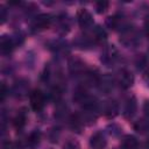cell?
I'll use <instances>...</instances> for the list:
<instances>
[{"label":"cell","mask_w":149,"mask_h":149,"mask_svg":"<svg viewBox=\"0 0 149 149\" xmlns=\"http://www.w3.org/2000/svg\"><path fill=\"white\" fill-rule=\"evenodd\" d=\"M137 111V102H136V99L135 97H130L127 99L126 101V105H125V108H123V115L128 119L133 118L135 115Z\"/></svg>","instance_id":"9"},{"label":"cell","mask_w":149,"mask_h":149,"mask_svg":"<svg viewBox=\"0 0 149 149\" xmlns=\"http://www.w3.org/2000/svg\"><path fill=\"white\" fill-rule=\"evenodd\" d=\"M26 121H27V113H26L24 109H20L16 113V115H15V118L13 120V125H14V127L16 129H21V128L24 127Z\"/></svg>","instance_id":"14"},{"label":"cell","mask_w":149,"mask_h":149,"mask_svg":"<svg viewBox=\"0 0 149 149\" xmlns=\"http://www.w3.org/2000/svg\"><path fill=\"white\" fill-rule=\"evenodd\" d=\"M143 112L147 116H149V100H146V102L143 104Z\"/></svg>","instance_id":"22"},{"label":"cell","mask_w":149,"mask_h":149,"mask_svg":"<svg viewBox=\"0 0 149 149\" xmlns=\"http://www.w3.org/2000/svg\"><path fill=\"white\" fill-rule=\"evenodd\" d=\"M5 97H6V86L2 83V85H1V100H3Z\"/></svg>","instance_id":"23"},{"label":"cell","mask_w":149,"mask_h":149,"mask_svg":"<svg viewBox=\"0 0 149 149\" xmlns=\"http://www.w3.org/2000/svg\"><path fill=\"white\" fill-rule=\"evenodd\" d=\"M109 3L107 1H98L95 2V10L97 13H104L107 8H108Z\"/></svg>","instance_id":"20"},{"label":"cell","mask_w":149,"mask_h":149,"mask_svg":"<svg viewBox=\"0 0 149 149\" xmlns=\"http://www.w3.org/2000/svg\"><path fill=\"white\" fill-rule=\"evenodd\" d=\"M41 142V133L38 130H34L29 134L28 139H27V146L30 149H35L36 147H38Z\"/></svg>","instance_id":"15"},{"label":"cell","mask_w":149,"mask_h":149,"mask_svg":"<svg viewBox=\"0 0 149 149\" xmlns=\"http://www.w3.org/2000/svg\"><path fill=\"white\" fill-rule=\"evenodd\" d=\"M98 87L100 88V91L102 92H109L113 88V79L109 76H104V77H99L98 80Z\"/></svg>","instance_id":"12"},{"label":"cell","mask_w":149,"mask_h":149,"mask_svg":"<svg viewBox=\"0 0 149 149\" xmlns=\"http://www.w3.org/2000/svg\"><path fill=\"white\" fill-rule=\"evenodd\" d=\"M134 129L140 134H148L149 133V120L148 119H140L134 123Z\"/></svg>","instance_id":"17"},{"label":"cell","mask_w":149,"mask_h":149,"mask_svg":"<svg viewBox=\"0 0 149 149\" xmlns=\"http://www.w3.org/2000/svg\"><path fill=\"white\" fill-rule=\"evenodd\" d=\"M143 80H144V83L147 84V86H149V70L143 74Z\"/></svg>","instance_id":"24"},{"label":"cell","mask_w":149,"mask_h":149,"mask_svg":"<svg viewBox=\"0 0 149 149\" xmlns=\"http://www.w3.org/2000/svg\"><path fill=\"white\" fill-rule=\"evenodd\" d=\"M119 112V105L114 100H107L102 104V113L107 118H114Z\"/></svg>","instance_id":"8"},{"label":"cell","mask_w":149,"mask_h":149,"mask_svg":"<svg viewBox=\"0 0 149 149\" xmlns=\"http://www.w3.org/2000/svg\"><path fill=\"white\" fill-rule=\"evenodd\" d=\"M116 59H118V50L114 48V45H109L108 48H106L101 54V58H100V61L106 66H111Z\"/></svg>","instance_id":"6"},{"label":"cell","mask_w":149,"mask_h":149,"mask_svg":"<svg viewBox=\"0 0 149 149\" xmlns=\"http://www.w3.org/2000/svg\"><path fill=\"white\" fill-rule=\"evenodd\" d=\"M69 70L73 74H79L85 72V64L79 58H71L69 61Z\"/></svg>","instance_id":"10"},{"label":"cell","mask_w":149,"mask_h":149,"mask_svg":"<svg viewBox=\"0 0 149 149\" xmlns=\"http://www.w3.org/2000/svg\"><path fill=\"white\" fill-rule=\"evenodd\" d=\"M29 100L30 106L35 112H41L45 106V95L41 90H34L29 95Z\"/></svg>","instance_id":"2"},{"label":"cell","mask_w":149,"mask_h":149,"mask_svg":"<svg viewBox=\"0 0 149 149\" xmlns=\"http://www.w3.org/2000/svg\"><path fill=\"white\" fill-rule=\"evenodd\" d=\"M106 144H107L106 136L100 130L99 132H95L90 137V147L92 149H104L106 147Z\"/></svg>","instance_id":"7"},{"label":"cell","mask_w":149,"mask_h":149,"mask_svg":"<svg viewBox=\"0 0 149 149\" xmlns=\"http://www.w3.org/2000/svg\"><path fill=\"white\" fill-rule=\"evenodd\" d=\"M144 29H146V34L149 36V17L146 20V22H144Z\"/></svg>","instance_id":"25"},{"label":"cell","mask_w":149,"mask_h":149,"mask_svg":"<svg viewBox=\"0 0 149 149\" xmlns=\"http://www.w3.org/2000/svg\"><path fill=\"white\" fill-rule=\"evenodd\" d=\"M0 47H1V52L3 55H7V54H10L15 47V42L12 37L9 36H6L3 35L1 37V42H0Z\"/></svg>","instance_id":"11"},{"label":"cell","mask_w":149,"mask_h":149,"mask_svg":"<svg viewBox=\"0 0 149 149\" xmlns=\"http://www.w3.org/2000/svg\"><path fill=\"white\" fill-rule=\"evenodd\" d=\"M50 23H51V16L49 14H40L33 20L31 28L35 31H41L49 28Z\"/></svg>","instance_id":"4"},{"label":"cell","mask_w":149,"mask_h":149,"mask_svg":"<svg viewBox=\"0 0 149 149\" xmlns=\"http://www.w3.org/2000/svg\"><path fill=\"white\" fill-rule=\"evenodd\" d=\"M115 80H116V83L119 84L120 87L127 90V88L133 86V84H134V76H133V73L129 70L122 69L116 74V79Z\"/></svg>","instance_id":"3"},{"label":"cell","mask_w":149,"mask_h":149,"mask_svg":"<svg viewBox=\"0 0 149 149\" xmlns=\"http://www.w3.org/2000/svg\"><path fill=\"white\" fill-rule=\"evenodd\" d=\"M27 88H28V83L27 81H17L14 87H13V92L15 93L16 97H22L27 93Z\"/></svg>","instance_id":"18"},{"label":"cell","mask_w":149,"mask_h":149,"mask_svg":"<svg viewBox=\"0 0 149 149\" xmlns=\"http://www.w3.org/2000/svg\"><path fill=\"white\" fill-rule=\"evenodd\" d=\"M139 141L133 135H126L121 142V149H137Z\"/></svg>","instance_id":"13"},{"label":"cell","mask_w":149,"mask_h":149,"mask_svg":"<svg viewBox=\"0 0 149 149\" xmlns=\"http://www.w3.org/2000/svg\"><path fill=\"white\" fill-rule=\"evenodd\" d=\"M107 38V34L105 29H102L100 26H97L92 31V42H104Z\"/></svg>","instance_id":"16"},{"label":"cell","mask_w":149,"mask_h":149,"mask_svg":"<svg viewBox=\"0 0 149 149\" xmlns=\"http://www.w3.org/2000/svg\"><path fill=\"white\" fill-rule=\"evenodd\" d=\"M120 42L126 47H134L140 42V35L135 28L125 27L121 33Z\"/></svg>","instance_id":"1"},{"label":"cell","mask_w":149,"mask_h":149,"mask_svg":"<svg viewBox=\"0 0 149 149\" xmlns=\"http://www.w3.org/2000/svg\"><path fill=\"white\" fill-rule=\"evenodd\" d=\"M106 24H107L111 29H116V28L120 27V24H121V16H119V15L108 16V17L106 19Z\"/></svg>","instance_id":"19"},{"label":"cell","mask_w":149,"mask_h":149,"mask_svg":"<svg viewBox=\"0 0 149 149\" xmlns=\"http://www.w3.org/2000/svg\"><path fill=\"white\" fill-rule=\"evenodd\" d=\"M63 149H80V146L77 141L74 140H69L65 142V144L63 146Z\"/></svg>","instance_id":"21"},{"label":"cell","mask_w":149,"mask_h":149,"mask_svg":"<svg viewBox=\"0 0 149 149\" xmlns=\"http://www.w3.org/2000/svg\"><path fill=\"white\" fill-rule=\"evenodd\" d=\"M77 21L79 26L84 29H88L93 26V16L86 9H79L77 12Z\"/></svg>","instance_id":"5"}]
</instances>
